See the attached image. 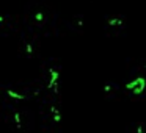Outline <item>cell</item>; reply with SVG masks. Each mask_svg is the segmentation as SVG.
Segmentation results:
<instances>
[{
    "label": "cell",
    "mask_w": 146,
    "mask_h": 133,
    "mask_svg": "<svg viewBox=\"0 0 146 133\" xmlns=\"http://www.w3.org/2000/svg\"><path fill=\"white\" fill-rule=\"evenodd\" d=\"M105 25H107L108 33L111 36H119L123 33L124 25H126V19L123 16H111L105 20Z\"/></svg>",
    "instance_id": "cell-1"
},
{
    "label": "cell",
    "mask_w": 146,
    "mask_h": 133,
    "mask_svg": "<svg viewBox=\"0 0 146 133\" xmlns=\"http://www.w3.org/2000/svg\"><path fill=\"white\" fill-rule=\"evenodd\" d=\"M49 75H50V80H49V85H47V89L54 91L55 94L58 92V77H60V72L55 69H49Z\"/></svg>",
    "instance_id": "cell-2"
},
{
    "label": "cell",
    "mask_w": 146,
    "mask_h": 133,
    "mask_svg": "<svg viewBox=\"0 0 146 133\" xmlns=\"http://www.w3.org/2000/svg\"><path fill=\"white\" fill-rule=\"evenodd\" d=\"M7 94L10 95L11 99H17V100H24L25 99V95H22V94H19V92H16V91H13V89H7Z\"/></svg>",
    "instance_id": "cell-3"
},
{
    "label": "cell",
    "mask_w": 146,
    "mask_h": 133,
    "mask_svg": "<svg viewBox=\"0 0 146 133\" xmlns=\"http://www.w3.org/2000/svg\"><path fill=\"white\" fill-rule=\"evenodd\" d=\"M14 122H16V125H17V127H21V114L17 113V111L14 113Z\"/></svg>",
    "instance_id": "cell-4"
},
{
    "label": "cell",
    "mask_w": 146,
    "mask_h": 133,
    "mask_svg": "<svg viewBox=\"0 0 146 133\" xmlns=\"http://www.w3.org/2000/svg\"><path fill=\"white\" fill-rule=\"evenodd\" d=\"M35 19L38 20V22H42V19H44V14H42L41 11H38V13L35 14Z\"/></svg>",
    "instance_id": "cell-5"
},
{
    "label": "cell",
    "mask_w": 146,
    "mask_h": 133,
    "mask_svg": "<svg viewBox=\"0 0 146 133\" xmlns=\"http://www.w3.org/2000/svg\"><path fill=\"white\" fill-rule=\"evenodd\" d=\"M25 50H27V55H29V57H32V53H33V45H32V44H27V45H25Z\"/></svg>",
    "instance_id": "cell-6"
},
{
    "label": "cell",
    "mask_w": 146,
    "mask_h": 133,
    "mask_svg": "<svg viewBox=\"0 0 146 133\" xmlns=\"http://www.w3.org/2000/svg\"><path fill=\"white\" fill-rule=\"evenodd\" d=\"M3 20H5V17H3V16H0V22H3Z\"/></svg>",
    "instance_id": "cell-7"
}]
</instances>
